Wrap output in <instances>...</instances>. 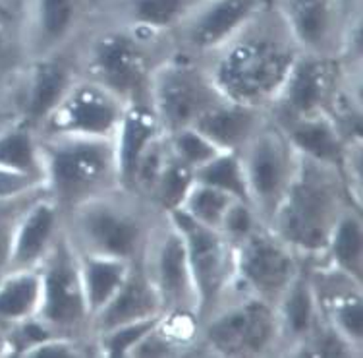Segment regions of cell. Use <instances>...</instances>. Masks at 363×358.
<instances>
[{
  "instance_id": "obj_1",
  "label": "cell",
  "mask_w": 363,
  "mask_h": 358,
  "mask_svg": "<svg viewBox=\"0 0 363 358\" xmlns=\"http://www.w3.org/2000/svg\"><path fill=\"white\" fill-rule=\"evenodd\" d=\"M261 14L205 58L203 66L218 97L269 111L300 49L280 20L274 29L263 28Z\"/></svg>"
},
{
  "instance_id": "obj_2",
  "label": "cell",
  "mask_w": 363,
  "mask_h": 358,
  "mask_svg": "<svg viewBox=\"0 0 363 358\" xmlns=\"http://www.w3.org/2000/svg\"><path fill=\"white\" fill-rule=\"evenodd\" d=\"M352 196L342 170L298 155V165L267 227L286 242L303 264L325 260L328 239Z\"/></svg>"
},
{
  "instance_id": "obj_3",
  "label": "cell",
  "mask_w": 363,
  "mask_h": 358,
  "mask_svg": "<svg viewBox=\"0 0 363 358\" xmlns=\"http://www.w3.org/2000/svg\"><path fill=\"white\" fill-rule=\"evenodd\" d=\"M153 210L135 194L111 190L64 213V232L77 252L141 264L157 221Z\"/></svg>"
},
{
  "instance_id": "obj_4",
  "label": "cell",
  "mask_w": 363,
  "mask_h": 358,
  "mask_svg": "<svg viewBox=\"0 0 363 358\" xmlns=\"http://www.w3.org/2000/svg\"><path fill=\"white\" fill-rule=\"evenodd\" d=\"M43 188L66 213L89 197L118 188L114 143L103 138L41 136Z\"/></svg>"
},
{
  "instance_id": "obj_5",
  "label": "cell",
  "mask_w": 363,
  "mask_h": 358,
  "mask_svg": "<svg viewBox=\"0 0 363 358\" xmlns=\"http://www.w3.org/2000/svg\"><path fill=\"white\" fill-rule=\"evenodd\" d=\"M197 341L217 357H263L280 351L274 306L250 296L228 295L199 323Z\"/></svg>"
},
{
  "instance_id": "obj_6",
  "label": "cell",
  "mask_w": 363,
  "mask_h": 358,
  "mask_svg": "<svg viewBox=\"0 0 363 358\" xmlns=\"http://www.w3.org/2000/svg\"><path fill=\"white\" fill-rule=\"evenodd\" d=\"M303 266L300 256L261 223L232 242L230 295L274 306Z\"/></svg>"
},
{
  "instance_id": "obj_7",
  "label": "cell",
  "mask_w": 363,
  "mask_h": 358,
  "mask_svg": "<svg viewBox=\"0 0 363 358\" xmlns=\"http://www.w3.org/2000/svg\"><path fill=\"white\" fill-rule=\"evenodd\" d=\"M217 99L201 60L176 55L155 64L149 80V105L164 136L191 126Z\"/></svg>"
},
{
  "instance_id": "obj_8",
  "label": "cell",
  "mask_w": 363,
  "mask_h": 358,
  "mask_svg": "<svg viewBox=\"0 0 363 358\" xmlns=\"http://www.w3.org/2000/svg\"><path fill=\"white\" fill-rule=\"evenodd\" d=\"M143 39L132 29H111L91 41L85 55V77L97 82L126 105L149 103L153 64Z\"/></svg>"
},
{
  "instance_id": "obj_9",
  "label": "cell",
  "mask_w": 363,
  "mask_h": 358,
  "mask_svg": "<svg viewBox=\"0 0 363 358\" xmlns=\"http://www.w3.org/2000/svg\"><path fill=\"white\" fill-rule=\"evenodd\" d=\"M240 157L252 207L259 221L267 225L292 180L298 153L294 151L284 130L269 114L252 140L242 148Z\"/></svg>"
},
{
  "instance_id": "obj_10",
  "label": "cell",
  "mask_w": 363,
  "mask_h": 358,
  "mask_svg": "<svg viewBox=\"0 0 363 358\" xmlns=\"http://www.w3.org/2000/svg\"><path fill=\"white\" fill-rule=\"evenodd\" d=\"M167 217L184 237L196 285L197 322L201 323L230 295L232 242L223 231L197 223L186 211L174 210Z\"/></svg>"
},
{
  "instance_id": "obj_11",
  "label": "cell",
  "mask_w": 363,
  "mask_h": 358,
  "mask_svg": "<svg viewBox=\"0 0 363 358\" xmlns=\"http://www.w3.org/2000/svg\"><path fill=\"white\" fill-rule=\"evenodd\" d=\"M141 267L153 285L162 316L197 320L196 285L184 237L167 215L159 217L151 232Z\"/></svg>"
},
{
  "instance_id": "obj_12",
  "label": "cell",
  "mask_w": 363,
  "mask_h": 358,
  "mask_svg": "<svg viewBox=\"0 0 363 358\" xmlns=\"http://www.w3.org/2000/svg\"><path fill=\"white\" fill-rule=\"evenodd\" d=\"M41 302L37 318L50 330L66 337L89 333V314L77 271L76 252L62 232L45 260L39 264Z\"/></svg>"
},
{
  "instance_id": "obj_13",
  "label": "cell",
  "mask_w": 363,
  "mask_h": 358,
  "mask_svg": "<svg viewBox=\"0 0 363 358\" xmlns=\"http://www.w3.org/2000/svg\"><path fill=\"white\" fill-rule=\"evenodd\" d=\"M126 103L89 77L79 76L37 132L68 134L112 140L124 116Z\"/></svg>"
},
{
  "instance_id": "obj_14",
  "label": "cell",
  "mask_w": 363,
  "mask_h": 358,
  "mask_svg": "<svg viewBox=\"0 0 363 358\" xmlns=\"http://www.w3.org/2000/svg\"><path fill=\"white\" fill-rule=\"evenodd\" d=\"M340 70L342 63L336 57L300 53L272 101L269 114L277 122L328 114L336 92L342 85Z\"/></svg>"
},
{
  "instance_id": "obj_15",
  "label": "cell",
  "mask_w": 363,
  "mask_h": 358,
  "mask_svg": "<svg viewBox=\"0 0 363 358\" xmlns=\"http://www.w3.org/2000/svg\"><path fill=\"white\" fill-rule=\"evenodd\" d=\"M265 6V0H201L176 28L182 55L196 60L211 57L255 20Z\"/></svg>"
},
{
  "instance_id": "obj_16",
  "label": "cell",
  "mask_w": 363,
  "mask_h": 358,
  "mask_svg": "<svg viewBox=\"0 0 363 358\" xmlns=\"http://www.w3.org/2000/svg\"><path fill=\"white\" fill-rule=\"evenodd\" d=\"M271 4L300 53L338 58L348 21L344 0H272Z\"/></svg>"
},
{
  "instance_id": "obj_17",
  "label": "cell",
  "mask_w": 363,
  "mask_h": 358,
  "mask_svg": "<svg viewBox=\"0 0 363 358\" xmlns=\"http://www.w3.org/2000/svg\"><path fill=\"white\" fill-rule=\"evenodd\" d=\"M62 232L64 211L45 190L37 192L16 221L8 271L39 267Z\"/></svg>"
},
{
  "instance_id": "obj_18",
  "label": "cell",
  "mask_w": 363,
  "mask_h": 358,
  "mask_svg": "<svg viewBox=\"0 0 363 358\" xmlns=\"http://www.w3.org/2000/svg\"><path fill=\"white\" fill-rule=\"evenodd\" d=\"M76 74L70 64L62 58L45 55L31 64L26 77V87L21 95V120L31 128L39 130L45 120L49 119L56 105L62 101L68 87L74 84Z\"/></svg>"
},
{
  "instance_id": "obj_19",
  "label": "cell",
  "mask_w": 363,
  "mask_h": 358,
  "mask_svg": "<svg viewBox=\"0 0 363 358\" xmlns=\"http://www.w3.org/2000/svg\"><path fill=\"white\" fill-rule=\"evenodd\" d=\"M161 124L149 103H130L126 105L120 126L112 138L114 159H116V180L118 190L133 194L135 170L141 157L151 146V141L161 136Z\"/></svg>"
},
{
  "instance_id": "obj_20",
  "label": "cell",
  "mask_w": 363,
  "mask_h": 358,
  "mask_svg": "<svg viewBox=\"0 0 363 358\" xmlns=\"http://www.w3.org/2000/svg\"><path fill=\"white\" fill-rule=\"evenodd\" d=\"M274 312L279 323L280 351L290 354L323 322L308 264L301 267L300 273L294 277V281L282 293L279 302L274 304Z\"/></svg>"
},
{
  "instance_id": "obj_21",
  "label": "cell",
  "mask_w": 363,
  "mask_h": 358,
  "mask_svg": "<svg viewBox=\"0 0 363 358\" xmlns=\"http://www.w3.org/2000/svg\"><path fill=\"white\" fill-rule=\"evenodd\" d=\"M269 111L238 105L217 99L196 119L191 126L201 132L220 151H242L252 136L265 122Z\"/></svg>"
},
{
  "instance_id": "obj_22",
  "label": "cell",
  "mask_w": 363,
  "mask_h": 358,
  "mask_svg": "<svg viewBox=\"0 0 363 358\" xmlns=\"http://www.w3.org/2000/svg\"><path fill=\"white\" fill-rule=\"evenodd\" d=\"M159 314H161V306H159V298L155 295L153 285L143 271L141 264H135L126 277V281L116 291V295L106 302L105 308L91 318V339L124 323L138 322L143 318L159 316Z\"/></svg>"
},
{
  "instance_id": "obj_23",
  "label": "cell",
  "mask_w": 363,
  "mask_h": 358,
  "mask_svg": "<svg viewBox=\"0 0 363 358\" xmlns=\"http://www.w3.org/2000/svg\"><path fill=\"white\" fill-rule=\"evenodd\" d=\"M277 124L284 130L296 153L336 167L342 170L344 175L350 149L338 132L335 120L330 119V114H317V116L286 120V122H277Z\"/></svg>"
},
{
  "instance_id": "obj_24",
  "label": "cell",
  "mask_w": 363,
  "mask_h": 358,
  "mask_svg": "<svg viewBox=\"0 0 363 358\" xmlns=\"http://www.w3.org/2000/svg\"><path fill=\"white\" fill-rule=\"evenodd\" d=\"M323 266L333 267L338 273L363 285L362 204L350 202L342 210L335 229L330 232Z\"/></svg>"
},
{
  "instance_id": "obj_25",
  "label": "cell",
  "mask_w": 363,
  "mask_h": 358,
  "mask_svg": "<svg viewBox=\"0 0 363 358\" xmlns=\"http://www.w3.org/2000/svg\"><path fill=\"white\" fill-rule=\"evenodd\" d=\"M74 252H76L77 271H79V281H82L85 306H87L91 322V318L99 314L105 308L106 302L116 295V291L126 281V277L135 264L114 260V258H106V256L77 252V250Z\"/></svg>"
},
{
  "instance_id": "obj_26",
  "label": "cell",
  "mask_w": 363,
  "mask_h": 358,
  "mask_svg": "<svg viewBox=\"0 0 363 358\" xmlns=\"http://www.w3.org/2000/svg\"><path fill=\"white\" fill-rule=\"evenodd\" d=\"M41 302L39 267L14 269L0 277V325L8 330L37 316Z\"/></svg>"
},
{
  "instance_id": "obj_27",
  "label": "cell",
  "mask_w": 363,
  "mask_h": 358,
  "mask_svg": "<svg viewBox=\"0 0 363 358\" xmlns=\"http://www.w3.org/2000/svg\"><path fill=\"white\" fill-rule=\"evenodd\" d=\"M201 0H122L128 26L143 37L172 31Z\"/></svg>"
},
{
  "instance_id": "obj_28",
  "label": "cell",
  "mask_w": 363,
  "mask_h": 358,
  "mask_svg": "<svg viewBox=\"0 0 363 358\" xmlns=\"http://www.w3.org/2000/svg\"><path fill=\"white\" fill-rule=\"evenodd\" d=\"M79 0H33L31 28L39 57L58 49L76 28Z\"/></svg>"
},
{
  "instance_id": "obj_29",
  "label": "cell",
  "mask_w": 363,
  "mask_h": 358,
  "mask_svg": "<svg viewBox=\"0 0 363 358\" xmlns=\"http://www.w3.org/2000/svg\"><path fill=\"white\" fill-rule=\"evenodd\" d=\"M0 165L43 180L41 138L35 128L18 122L0 132Z\"/></svg>"
},
{
  "instance_id": "obj_30",
  "label": "cell",
  "mask_w": 363,
  "mask_h": 358,
  "mask_svg": "<svg viewBox=\"0 0 363 358\" xmlns=\"http://www.w3.org/2000/svg\"><path fill=\"white\" fill-rule=\"evenodd\" d=\"M194 183H196L194 169L170 153L162 165L161 173L155 178L145 202L159 215H167L170 211L180 210Z\"/></svg>"
},
{
  "instance_id": "obj_31",
  "label": "cell",
  "mask_w": 363,
  "mask_h": 358,
  "mask_svg": "<svg viewBox=\"0 0 363 358\" xmlns=\"http://www.w3.org/2000/svg\"><path fill=\"white\" fill-rule=\"evenodd\" d=\"M194 176H196V183L223 190L234 200L252 205L240 151H220L211 161L194 169Z\"/></svg>"
},
{
  "instance_id": "obj_32",
  "label": "cell",
  "mask_w": 363,
  "mask_h": 358,
  "mask_svg": "<svg viewBox=\"0 0 363 358\" xmlns=\"http://www.w3.org/2000/svg\"><path fill=\"white\" fill-rule=\"evenodd\" d=\"M234 202L236 200L223 190H217L201 183H194L180 210L186 211L191 219H196L197 223L220 231L224 215L228 213Z\"/></svg>"
},
{
  "instance_id": "obj_33",
  "label": "cell",
  "mask_w": 363,
  "mask_h": 358,
  "mask_svg": "<svg viewBox=\"0 0 363 358\" xmlns=\"http://www.w3.org/2000/svg\"><path fill=\"white\" fill-rule=\"evenodd\" d=\"M161 320L162 314H159V316L143 318L138 322L124 323L106 333H101L97 337H93L95 351L99 357L105 358H128L133 347L140 343L149 331L155 330L161 323Z\"/></svg>"
},
{
  "instance_id": "obj_34",
  "label": "cell",
  "mask_w": 363,
  "mask_h": 358,
  "mask_svg": "<svg viewBox=\"0 0 363 358\" xmlns=\"http://www.w3.org/2000/svg\"><path fill=\"white\" fill-rule=\"evenodd\" d=\"M292 357H311V358H350L359 357L362 352L356 347L335 331L323 320L308 339H303L292 352Z\"/></svg>"
},
{
  "instance_id": "obj_35",
  "label": "cell",
  "mask_w": 363,
  "mask_h": 358,
  "mask_svg": "<svg viewBox=\"0 0 363 358\" xmlns=\"http://www.w3.org/2000/svg\"><path fill=\"white\" fill-rule=\"evenodd\" d=\"M168 149L170 153L178 157L180 161L189 165L191 169L201 167L207 161H211L217 153H220V149L211 143L201 132H197L194 126L182 128L178 132L167 136Z\"/></svg>"
},
{
  "instance_id": "obj_36",
  "label": "cell",
  "mask_w": 363,
  "mask_h": 358,
  "mask_svg": "<svg viewBox=\"0 0 363 358\" xmlns=\"http://www.w3.org/2000/svg\"><path fill=\"white\" fill-rule=\"evenodd\" d=\"M33 196L21 197L14 202H0V277H4L10 269V244H12V232L18 215Z\"/></svg>"
},
{
  "instance_id": "obj_37",
  "label": "cell",
  "mask_w": 363,
  "mask_h": 358,
  "mask_svg": "<svg viewBox=\"0 0 363 358\" xmlns=\"http://www.w3.org/2000/svg\"><path fill=\"white\" fill-rule=\"evenodd\" d=\"M43 180L0 165V202H14L41 192Z\"/></svg>"
},
{
  "instance_id": "obj_38",
  "label": "cell",
  "mask_w": 363,
  "mask_h": 358,
  "mask_svg": "<svg viewBox=\"0 0 363 358\" xmlns=\"http://www.w3.org/2000/svg\"><path fill=\"white\" fill-rule=\"evenodd\" d=\"M257 225H261V221H259L255 210H253L250 204H244V202L236 200V202L230 205L228 213L224 215L220 231L226 234V239L230 240V242H234V240L242 239L244 234L253 231Z\"/></svg>"
},
{
  "instance_id": "obj_39",
  "label": "cell",
  "mask_w": 363,
  "mask_h": 358,
  "mask_svg": "<svg viewBox=\"0 0 363 358\" xmlns=\"http://www.w3.org/2000/svg\"><path fill=\"white\" fill-rule=\"evenodd\" d=\"M8 49V29H6V21L2 20L0 16V60L4 57V53Z\"/></svg>"
},
{
  "instance_id": "obj_40",
  "label": "cell",
  "mask_w": 363,
  "mask_h": 358,
  "mask_svg": "<svg viewBox=\"0 0 363 358\" xmlns=\"http://www.w3.org/2000/svg\"><path fill=\"white\" fill-rule=\"evenodd\" d=\"M10 357V343H8L6 330L0 325V358Z\"/></svg>"
},
{
  "instance_id": "obj_41",
  "label": "cell",
  "mask_w": 363,
  "mask_h": 358,
  "mask_svg": "<svg viewBox=\"0 0 363 358\" xmlns=\"http://www.w3.org/2000/svg\"><path fill=\"white\" fill-rule=\"evenodd\" d=\"M265 2H267V4H271V2H272V0H265Z\"/></svg>"
}]
</instances>
